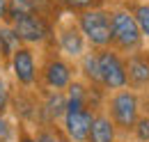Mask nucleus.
<instances>
[{
	"label": "nucleus",
	"mask_w": 149,
	"mask_h": 142,
	"mask_svg": "<svg viewBox=\"0 0 149 142\" xmlns=\"http://www.w3.org/2000/svg\"><path fill=\"white\" fill-rule=\"evenodd\" d=\"M9 21V0H0V23Z\"/></svg>",
	"instance_id": "22"
},
{
	"label": "nucleus",
	"mask_w": 149,
	"mask_h": 142,
	"mask_svg": "<svg viewBox=\"0 0 149 142\" xmlns=\"http://www.w3.org/2000/svg\"><path fill=\"white\" fill-rule=\"evenodd\" d=\"M76 71L80 76V80H85L92 87H101V73H99V53L96 51H87L78 62H76Z\"/></svg>",
	"instance_id": "13"
},
{
	"label": "nucleus",
	"mask_w": 149,
	"mask_h": 142,
	"mask_svg": "<svg viewBox=\"0 0 149 142\" xmlns=\"http://www.w3.org/2000/svg\"><path fill=\"white\" fill-rule=\"evenodd\" d=\"M32 133H35L37 142H69L67 135L62 133L60 124H39L32 128Z\"/></svg>",
	"instance_id": "16"
},
{
	"label": "nucleus",
	"mask_w": 149,
	"mask_h": 142,
	"mask_svg": "<svg viewBox=\"0 0 149 142\" xmlns=\"http://www.w3.org/2000/svg\"><path fill=\"white\" fill-rule=\"evenodd\" d=\"M124 5L135 18L145 44H149V0H124Z\"/></svg>",
	"instance_id": "14"
},
{
	"label": "nucleus",
	"mask_w": 149,
	"mask_h": 142,
	"mask_svg": "<svg viewBox=\"0 0 149 142\" xmlns=\"http://www.w3.org/2000/svg\"><path fill=\"white\" fill-rule=\"evenodd\" d=\"M39 124H60L67 110V94L64 92H39Z\"/></svg>",
	"instance_id": "11"
},
{
	"label": "nucleus",
	"mask_w": 149,
	"mask_h": 142,
	"mask_svg": "<svg viewBox=\"0 0 149 142\" xmlns=\"http://www.w3.org/2000/svg\"><path fill=\"white\" fill-rule=\"evenodd\" d=\"M117 135H119L117 126L112 124L108 112L101 108L94 115V122L90 126V133H87V142H117Z\"/></svg>",
	"instance_id": "12"
},
{
	"label": "nucleus",
	"mask_w": 149,
	"mask_h": 142,
	"mask_svg": "<svg viewBox=\"0 0 149 142\" xmlns=\"http://www.w3.org/2000/svg\"><path fill=\"white\" fill-rule=\"evenodd\" d=\"M142 115H147V117H149V89L142 94Z\"/></svg>",
	"instance_id": "23"
},
{
	"label": "nucleus",
	"mask_w": 149,
	"mask_h": 142,
	"mask_svg": "<svg viewBox=\"0 0 149 142\" xmlns=\"http://www.w3.org/2000/svg\"><path fill=\"white\" fill-rule=\"evenodd\" d=\"M115 2H122V0H106V5H115Z\"/></svg>",
	"instance_id": "24"
},
{
	"label": "nucleus",
	"mask_w": 149,
	"mask_h": 142,
	"mask_svg": "<svg viewBox=\"0 0 149 142\" xmlns=\"http://www.w3.org/2000/svg\"><path fill=\"white\" fill-rule=\"evenodd\" d=\"M99 53V73H101V87L106 92L129 87V76H126V60L119 51L112 46L96 51Z\"/></svg>",
	"instance_id": "8"
},
{
	"label": "nucleus",
	"mask_w": 149,
	"mask_h": 142,
	"mask_svg": "<svg viewBox=\"0 0 149 142\" xmlns=\"http://www.w3.org/2000/svg\"><path fill=\"white\" fill-rule=\"evenodd\" d=\"M39 53L32 46H19L5 62L14 85L19 89H39Z\"/></svg>",
	"instance_id": "7"
},
{
	"label": "nucleus",
	"mask_w": 149,
	"mask_h": 142,
	"mask_svg": "<svg viewBox=\"0 0 149 142\" xmlns=\"http://www.w3.org/2000/svg\"><path fill=\"white\" fill-rule=\"evenodd\" d=\"M51 2H55V5H60V0H51Z\"/></svg>",
	"instance_id": "26"
},
{
	"label": "nucleus",
	"mask_w": 149,
	"mask_h": 142,
	"mask_svg": "<svg viewBox=\"0 0 149 142\" xmlns=\"http://www.w3.org/2000/svg\"><path fill=\"white\" fill-rule=\"evenodd\" d=\"M0 67H5V62H2V57H0Z\"/></svg>",
	"instance_id": "25"
},
{
	"label": "nucleus",
	"mask_w": 149,
	"mask_h": 142,
	"mask_svg": "<svg viewBox=\"0 0 149 142\" xmlns=\"http://www.w3.org/2000/svg\"><path fill=\"white\" fill-rule=\"evenodd\" d=\"M110 21H112V48L119 51L122 55L135 53L145 48V39L140 35V28L135 23L129 7L122 2L110 5Z\"/></svg>",
	"instance_id": "3"
},
{
	"label": "nucleus",
	"mask_w": 149,
	"mask_h": 142,
	"mask_svg": "<svg viewBox=\"0 0 149 142\" xmlns=\"http://www.w3.org/2000/svg\"><path fill=\"white\" fill-rule=\"evenodd\" d=\"M53 48H55L60 55H64L67 60H71V62H78L83 55L90 51V46H87L85 37H83V32H80V28H78V23H76L74 14L62 12V14L55 18Z\"/></svg>",
	"instance_id": "6"
},
{
	"label": "nucleus",
	"mask_w": 149,
	"mask_h": 142,
	"mask_svg": "<svg viewBox=\"0 0 149 142\" xmlns=\"http://www.w3.org/2000/svg\"><path fill=\"white\" fill-rule=\"evenodd\" d=\"M16 133H19V124L9 119V115L0 117V142H16Z\"/></svg>",
	"instance_id": "19"
},
{
	"label": "nucleus",
	"mask_w": 149,
	"mask_h": 142,
	"mask_svg": "<svg viewBox=\"0 0 149 142\" xmlns=\"http://www.w3.org/2000/svg\"><path fill=\"white\" fill-rule=\"evenodd\" d=\"M76 23L80 28V32L85 37L87 46L92 51H101L112 46V21H110V5L106 7H96L76 14Z\"/></svg>",
	"instance_id": "5"
},
{
	"label": "nucleus",
	"mask_w": 149,
	"mask_h": 142,
	"mask_svg": "<svg viewBox=\"0 0 149 142\" xmlns=\"http://www.w3.org/2000/svg\"><path fill=\"white\" fill-rule=\"evenodd\" d=\"M16 142H37V138H35V133H32V128H28V126H21V124H19V133H16Z\"/></svg>",
	"instance_id": "21"
},
{
	"label": "nucleus",
	"mask_w": 149,
	"mask_h": 142,
	"mask_svg": "<svg viewBox=\"0 0 149 142\" xmlns=\"http://www.w3.org/2000/svg\"><path fill=\"white\" fill-rule=\"evenodd\" d=\"M117 142H122V140H117Z\"/></svg>",
	"instance_id": "27"
},
{
	"label": "nucleus",
	"mask_w": 149,
	"mask_h": 142,
	"mask_svg": "<svg viewBox=\"0 0 149 142\" xmlns=\"http://www.w3.org/2000/svg\"><path fill=\"white\" fill-rule=\"evenodd\" d=\"M9 112L14 115L16 124H21V126H28V128L39 126V122H41L39 92L37 89H14Z\"/></svg>",
	"instance_id": "9"
},
{
	"label": "nucleus",
	"mask_w": 149,
	"mask_h": 142,
	"mask_svg": "<svg viewBox=\"0 0 149 142\" xmlns=\"http://www.w3.org/2000/svg\"><path fill=\"white\" fill-rule=\"evenodd\" d=\"M103 110L108 112L112 124L117 126L119 133H129L135 126L138 117L142 115V94L131 87L117 89V92H108L106 101H103Z\"/></svg>",
	"instance_id": "2"
},
{
	"label": "nucleus",
	"mask_w": 149,
	"mask_h": 142,
	"mask_svg": "<svg viewBox=\"0 0 149 142\" xmlns=\"http://www.w3.org/2000/svg\"><path fill=\"white\" fill-rule=\"evenodd\" d=\"M9 25L16 30L23 46H32L37 51L53 46V37H55V18L53 16L35 12V14H28V16L12 21Z\"/></svg>",
	"instance_id": "4"
},
{
	"label": "nucleus",
	"mask_w": 149,
	"mask_h": 142,
	"mask_svg": "<svg viewBox=\"0 0 149 142\" xmlns=\"http://www.w3.org/2000/svg\"><path fill=\"white\" fill-rule=\"evenodd\" d=\"M19 46H23V44H21L16 30L9 23H0V57H2V62H7Z\"/></svg>",
	"instance_id": "15"
},
{
	"label": "nucleus",
	"mask_w": 149,
	"mask_h": 142,
	"mask_svg": "<svg viewBox=\"0 0 149 142\" xmlns=\"http://www.w3.org/2000/svg\"><path fill=\"white\" fill-rule=\"evenodd\" d=\"M12 94H14L12 83L0 73V117L9 115V108H12Z\"/></svg>",
	"instance_id": "18"
},
{
	"label": "nucleus",
	"mask_w": 149,
	"mask_h": 142,
	"mask_svg": "<svg viewBox=\"0 0 149 142\" xmlns=\"http://www.w3.org/2000/svg\"><path fill=\"white\" fill-rule=\"evenodd\" d=\"M126 60V76H129V87L135 92H147L149 89V48H140L135 53L124 55Z\"/></svg>",
	"instance_id": "10"
},
{
	"label": "nucleus",
	"mask_w": 149,
	"mask_h": 142,
	"mask_svg": "<svg viewBox=\"0 0 149 142\" xmlns=\"http://www.w3.org/2000/svg\"><path fill=\"white\" fill-rule=\"evenodd\" d=\"M131 138L135 142H149V117L147 115H140L135 126L131 128Z\"/></svg>",
	"instance_id": "20"
},
{
	"label": "nucleus",
	"mask_w": 149,
	"mask_h": 142,
	"mask_svg": "<svg viewBox=\"0 0 149 142\" xmlns=\"http://www.w3.org/2000/svg\"><path fill=\"white\" fill-rule=\"evenodd\" d=\"M39 53V92H64L78 78L76 62L60 55L53 46Z\"/></svg>",
	"instance_id": "1"
},
{
	"label": "nucleus",
	"mask_w": 149,
	"mask_h": 142,
	"mask_svg": "<svg viewBox=\"0 0 149 142\" xmlns=\"http://www.w3.org/2000/svg\"><path fill=\"white\" fill-rule=\"evenodd\" d=\"M96 7H106V0H60V9L74 16L87 9H96Z\"/></svg>",
	"instance_id": "17"
}]
</instances>
